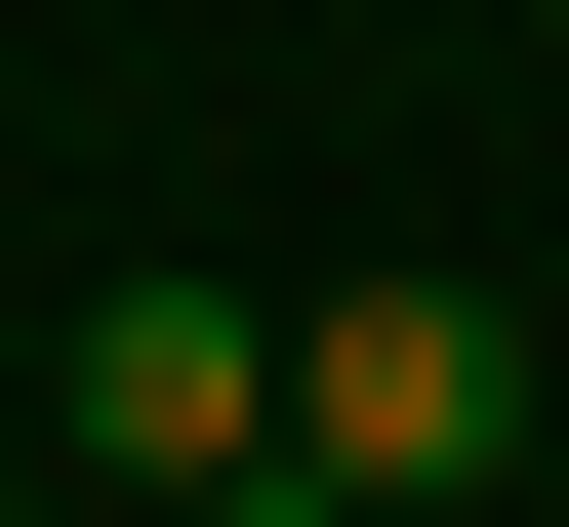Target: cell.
Segmentation results:
<instances>
[{
    "mask_svg": "<svg viewBox=\"0 0 569 527\" xmlns=\"http://www.w3.org/2000/svg\"><path fill=\"white\" fill-rule=\"evenodd\" d=\"M284 487H326V527L529 487V325H488V284H284Z\"/></svg>",
    "mask_w": 569,
    "mask_h": 527,
    "instance_id": "1",
    "label": "cell"
},
{
    "mask_svg": "<svg viewBox=\"0 0 569 527\" xmlns=\"http://www.w3.org/2000/svg\"><path fill=\"white\" fill-rule=\"evenodd\" d=\"M41 446L163 487V527H244L284 487V284H82V325H41Z\"/></svg>",
    "mask_w": 569,
    "mask_h": 527,
    "instance_id": "2",
    "label": "cell"
}]
</instances>
